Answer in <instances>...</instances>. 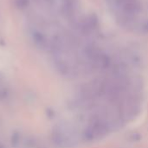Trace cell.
Returning a JSON list of instances; mask_svg holds the SVG:
<instances>
[{"instance_id": "cell-1", "label": "cell", "mask_w": 148, "mask_h": 148, "mask_svg": "<svg viewBox=\"0 0 148 148\" xmlns=\"http://www.w3.org/2000/svg\"><path fill=\"white\" fill-rule=\"evenodd\" d=\"M104 1L121 27L134 34H148V8L143 0Z\"/></svg>"}]
</instances>
